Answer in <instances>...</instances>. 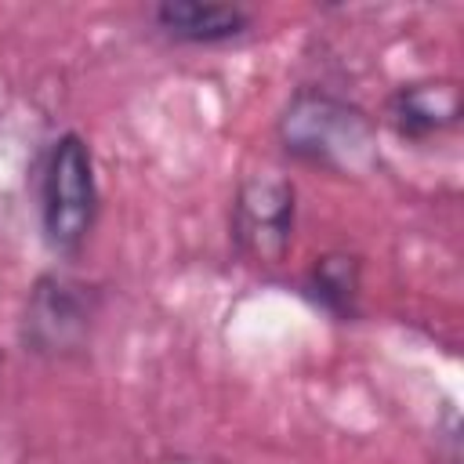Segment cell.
Instances as JSON below:
<instances>
[{
  "instance_id": "1",
  "label": "cell",
  "mask_w": 464,
  "mask_h": 464,
  "mask_svg": "<svg viewBox=\"0 0 464 464\" xmlns=\"http://www.w3.org/2000/svg\"><path fill=\"white\" fill-rule=\"evenodd\" d=\"M276 138L297 163L330 174H366L377 163V127L348 98L323 87H301L290 94L276 120Z\"/></svg>"
},
{
  "instance_id": "2",
  "label": "cell",
  "mask_w": 464,
  "mask_h": 464,
  "mask_svg": "<svg viewBox=\"0 0 464 464\" xmlns=\"http://www.w3.org/2000/svg\"><path fill=\"white\" fill-rule=\"evenodd\" d=\"M36 199H40L44 243L62 257H76L98 218L94 160L76 130H65L47 145V156L40 163Z\"/></svg>"
},
{
  "instance_id": "3",
  "label": "cell",
  "mask_w": 464,
  "mask_h": 464,
  "mask_svg": "<svg viewBox=\"0 0 464 464\" xmlns=\"http://www.w3.org/2000/svg\"><path fill=\"white\" fill-rule=\"evenodd\" d=\"M98 294L62 272H47L33 283L25 315H22V341L33 355L65 359L76 355L94 326Z\"/></svg>"
},
{
  "instance_id": "4",
  "label": "cell",
  "mask_w": 464,
  "mask_h": 464,
  "mask_svg": "<svg viewBox=\"0 0 464 464\" xmlns=\"http://www.w3.org/2000/svg\"><path fill=\"white\" fill-rule=\"evenodd\" d=\"M297 192L279 174H250L232 199V243L254 265H279L294 236Z\"/></svg>"
},
{
  "instance_id": "5",
  "label": "cell",
  "mask_w": 464,
  "mask_h": 464,
  "mask_svg": "<svg viewBox=\"0 0 464 464\" xmlns=\"http://www.w3.org/2000/svg\"><path fill=\"white\" fill-rule=\"evenodd\" d=\"M152 22L178 44H228L254 25L246 7L218 0H163L152 7Z\"/></svg>"
},
{
  "instance_id": "6",
  "label": "cell",
  "mask_w": 464,
  "mask_h": 464,
  "mask_svg": "<svg viewBox=\"0 0 464 464\" xmlns=\"http://www.w3.org/2000/svg\"><path fill=\"white\" fill-rule=\"evenodd\" d=\"M460 116V91L453 80H413L388 98V123L406 141H428Z\"/></svg>"
},
{
  "instance_id": "7",
  "label": "cell",
  "mask_w": 464,
  "mask_h": 464,
  "mask_svg": "<svg viewBox=\"0 0 464 464\" xmlns=\"http://www.w3.org/2000/svg\"><path fill=\"white\" fill-rule=\"evenodd\" d=\"M304 294L312 304L334 319H355L359 312V261L352 254H323L304 276Z\"/></svg>"
}]
</instances>
